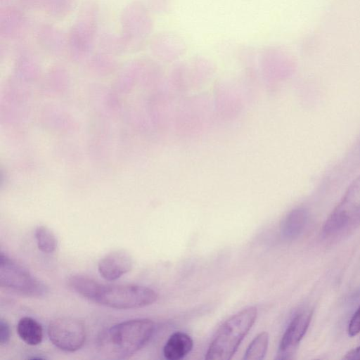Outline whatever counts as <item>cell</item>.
I'll list each match as a JSON object with an SVG mask.
<instances>
[{
  "label": "cell",
  "mask_w": 360,
  "mask_h": 360,
  "mask_svg": "<svg viewBox=\"0 0 360 360\" xmlns=\"http://www.w3.org/2000/svg\"><path fill=\"white\" fill-rule=\"evenodd\" d=\"M11 0H0L1 6L11 4Z\"/></svg>",
  "instance_id": "cell-24"
},
{
  "label": "cell",
  "mask_w": 360,
  "mask_h": 360,
  "mask_svg": "<svg viewBox=\"0 0 360 360\" xmlns=\"http://www.w3.org/2000/svg\"><path fill=\"white\" fill-rule=\"evenodd\" d=\"M255 307L242 309L224 322L214 334L206 353L207 360H229L257 319Z\"/></svg>",
  "instance_id": "cell-3"
},
{
  "label": "cell",
  "mask_w": 360,
  "mask_h": 360,
  "mask_svg": "<svg viewBox=\"0 0 360 360\" xmlns=\"http://www.w3.org/2000/svg\"><path fill=\"white\" fill-rule=\"evenodd\" d=\"M154 328V323L148 319L120 322L100 334L97 340L98 348L108 359H127L148 342Z\"/></svg>",
  "instance_id": "cell-2"
},
{
  "label": "cell",
  "mask_w": 360,
  "mask_h": 360,
  "mask_svg": "<svg viewBox=\"0 0 360 360\" xmlns=\"http://www.w3.org/2000/svg\"><path fill=\"white\" fill-rule=\"evenodd\" d=\"M68 283L81 296L98 304L117 309L144 307L158 299L157 292L148 287L103 284L85 275H73Z\"/></svg>",
  "instance_id": "cell-1"
},
{
  "label": "cell",
  "mask_w": 360,
  "mask_h": 360,
  "mask_svg": "<svg viewBox=\"0 0 360 360\" xmlns=\"http://www.w3.org/2000/svg\"><path fill=\"white\" fill-rule=\"evenodd\" d=\"M19 337L27 345H37L43 338L41 326L34 319L25 316L20 319L17 325Z\"/></svg>",
  "instance_id": "cell-15"
},
{
  "label": "cell",
  "mask_w": 360,
  "mask_h": 360,
  "mask_svg": "<svg viewBox=\"0 0 360 360\" xmlns=\"http://www.w3.org/2000/svg\"><path fill=\"white\" fill-rule=\"evenodd\" d=\"M75 0H39V11L49 17L61 20L74 9Z\"/></svg>",
  "instance_id": "cell-16"
},
{
  "label": "cell",
  "mask_w": 360,
  "mask_h": 360,
  "mask_svg": "<svg viewBox=\"0 0 360 360\" xmlns=\"http://www.w3.org/2000/svg\"><path fill=\"white\" fill-rule=\"evenodd\" d=\"M31 27V21L24 9L11 4L1 6L0 37L3 41H20Z\"/></svg>",
  "instance_id": "cell-8"
},
{
  "label": "cell",
  "mask_w": 360,
  "mask_h": 360,
  "mask_svg": "<svg viewBox=\"0 0 360 360\" xmlns=\"http://www.w3.org/2000/svg\"><path fill=\"white\" fill-rule=\"evenodd\" d=\"M269 343V335L264 331L259 333L250 342L247 348L244 359L260 360L262 359L267 351Z\"/></svg>",
  "instance_id": "cell-18"
},
{
  "label": "cell",
  "mask_w": 360,
  "mask_h": 360,
  "mask_svg": "<svg viewBox=\"0 0 360 360\" xmlns=\"http://www.w3.org/2000/svg\"><path fill=\"white\" fill-rule=\"evenodd\" d=\"M0 285L32 297L42 296L47 291L42 282L3 252L0 256Z\"/></svg>",
  "instance_id": "cell-6"
},
{
  "label": "cell",
  "mask_w": 360,
  "mask_h": 360,
  "mask_svg": "<svg viewBox=\"0 0 360 360\" xmlns=\"http://www.w3.org/2000/svg\"><path fill=\"white\" fill-rule=\"evenodd\" d=\"M347 332L351 337L356 336L360 333V305L350 319Z\"/></svg>",
  "instance_id": "cell-20"
},
{
  "label": "cell",
  "mask_w": 360,
  "mask_h": 360,
  "mask_svg": "<svg viewBox=\"0 0 360 360\" xmlns=\"http://www.w3.org/2000/svg\"><path fill=\"white\" fill-rule=\"evenodd\" d=\"M34 37L39 48L49 55L59 56L68 51V34L53 23H38L34 28Z\"/></svg>",
  "instance_id": "cell-10"
},
{
  "label": "cell",
  "mask_w": 360,
  "mask_h": 360,
  "mask_svg": "<svg viewBox=\"0 0 360 360\" xmlns=\"http://www.w3.org/2000/svg\"><path fill=\"white\" fill-rule=\"evenodd\" d=\"M343 359L359 360L360 359V346L351 349L345 354Z\"/></svg>",
  "instance_id": "cell-23"
},
{
  "label": "cell",
  "mask_w": 360,
  "mask_h": 360,
  "mask_svg": "<svg viewBox=\"0 0 360 360\" xmlns=\"http://www.w3.org/2000/svg\"><path fill=\"white\" fill-rule=\"evenodd\" d=\"M98 44L102 51L111 54L127 52L122 35L112 32H104L99 34Z\"/></svg>",
  "instance_id": "cell-17"
},
{
  "label": "cell",
  "mask_w": 360,
  "mask_h": 360,
  "mask_svg": "<svg viewBox=\"0 0 360 360\" xmlns=\"http://www.w3.org/2000/svg\"><path fill=\"white\" fill-rule=\"evenodd\" d=\"M37 247L44 253L49 254L57 247V238L54 233L46 226H39L34 232Z\"/></svg>",
  "instance_id": "cell-19"
},
{
  "label": "cell",
  "mask_w": 360,
  "mask_h": 360,
  "mask_svg": "<svg viewBox=\"0 0 360 360\" xmlns=\"http://www.w3.org/2000/svg\"><path fill=\"white\" fill-rule=\"evenodd\" d=\"M48 335L56 347L65 352H75L84 344L86 331L79 319L63 316L52 320L48 326Z\"/></svg>",
  "instance_id": "cell-7"
},
{
  "label": "cell",
  "mask_w": 360,
  "mask_h": 360,
  "mask_svg": "<svg viewBox=\"0 0 360 360\" xmlns=\"http://www.w3.org/2000/svg\"><path fill=\"white\" fill-rule=\"evenodd\" d=\"M10 328L6 320L1 319L0 320V344L6 345L10 340Z\"/></svg>",
  "instance_id": "cell-21"
},
{
  "label": "cell",
  "mask_w": 360,
  "mask_h": 360,
  "mask_svg": "<svg viewBox=\"0 0 360 360\" xmlns=\"http://www.w3.org/2000/svg\"><path fill=\"white\" fill-rule=\"evenodd\" d=\"M307 212L304 208L292 210L285 218L281 226L283 236L288 239L297 237L303 231L307 221Z\"/></svg>",
  "instance_id": "cell-14"
},
{
  "label": "cell",
  "mask_w": 360,
  "mask_h": 360,
  "mask_svg": "<svg viewBox=\"0 0 360 360\" xmlns=\"http://www.w3.org/2000/svg\"><path fill=\"white\" fill-rule=\"evenodd\" d=\"M120 24L127 51L141 49L153 29L149 10L139 1H131L123 7Z\"/></svg>",
  "instance_id": "cell-5"
},
{
  "label": "cell",
  "mask_w": 360,
  "mask_h": 360,
  "mask_svg": "<svg viewBox=\"0 0 360 360\" xmlns=\"http://www.w3.org/2000/svg\"><path fill=\"white\" fill-rule=\"evenodd\" d=\"M311 316L312 312L309 310L298 313L294 316L282 337L276 359L292 358L295 349L309 328Z\"/></svg>",
  "instance_id": "cell-9"
},
{
  "label": "cell",
  "mask_w": 360,
  "mask_h": 360,
  "mask_svg": "<svg viewBox=\"0 0 360 360\" xmlns=\"http://www.w3.org/2000/svg\"><path fill=\"white\" fill-rule=\"evenodd\" d=\"M148 10L161 11L164 7V0H143L141 1Z\"/></svg>",
  "instance_id": "cell-22"
},
{
  "label": "cell",
  "mask_w": 360,
  "mask_h": 360,
  "mask_svg": "<svg viewBox=\"0 0 360 360\" xmlns=\"http://www.w3.org/2000/svg\"><path fill=\"white\" fill-rule=\"evenodd\" d=\"M334 210L346 217L347 227L360 224V176L352 183Z\"/></svg>",
  "instance_id": "cell-12"
},
{
  "label": "cell",
  "mask_w": 360,
  "mask_h": 360,
  "mask_svg": "<svg viewBox=\"0 0 360 360\" xmlns=\"http://www.w3.org/2000/svg\"><path fill=\"white\" fill-rule=\"evenodd\" d=\"M132 266L131 255L124 250H117L106 254L100 259L98 270L104 279L114 281L131 271Z\"/></svg>",
  "instance_id": "cell-11"
},
{
  "label": "cell",
  "mask_w": 360,
  "mask_h": 360,
  "mask_svg": "<svg viewBox=\"0 0 360 360\" xmlns=\"http://www.w3.org/2000/svg\"><path fill=\"white\" fill-rule=\"evenodd\" d=\"M193 342L190 335L181 331L172 334L163 347V354L168 360H179L192 349Z\"/></svg>",
  "instance_id": "cell-13"
},
{
  "label": "cell",
  "mask_w": 360,
  "mask_h": 360,
  "mask_svg": "<svg viewBox=\"0 0 360 360\" xmlns=\"http://www.w3.org/2000/svg\"><path fill=\"white\" fill-rule=\"evenodd\" d=\"M99 8L94 0L84 2L68 33V51L77 61L88 58L98 39Z\"/></svg>",
  "instance_id": "cell-4"
}]
</instances>
